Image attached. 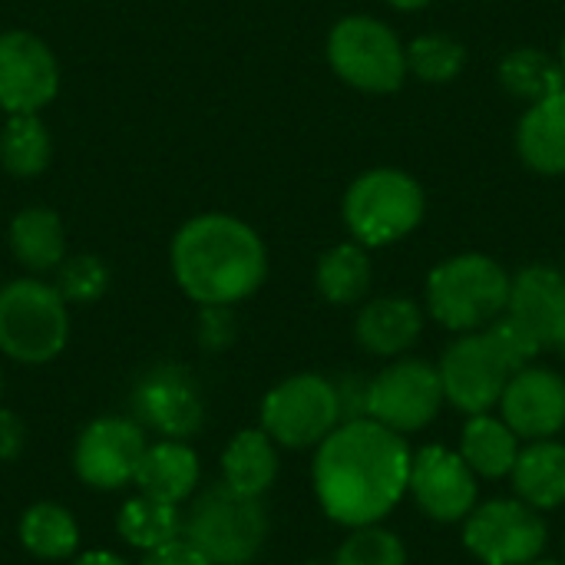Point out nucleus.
Segmentation results:
<instances>
[{
  "label": "nucleus",
  "mask_w": 565,
  "mask_h": 565,
  "mask_svg": "<svg viewBox=\"0 0 565 565\" xmlns=\"http://www.w3.org/2000/svg\"><path fill=\"white\" fill-rule=\"evenodd\" d=\"M26 447V427L13 411L0 407V463H13Z\"/></svg>",
  "instance_id": "c9c22d12"
},
{
  "label": "nucleus",
  "mask_w": 565,
  "mask_h": 565,
  "mask_svg": "<svg viewBox=\"0 0 565 565\" xmlns=\"http://www.w3.org/2000/svg\"><path fill=\"white\" fill-rule=\"evenodd\" d=\"M328 63L361 93H394L407 76V50L397 33L364 13L344 17L331 26Z\"/></svg>",
  "instance_id": "0eeeda50"
},
{
  "label": "nucleus",
  "mask_w": 565,
  "mask_h": 565,
  "mask_svg": "<svg viewBox=\"0 0 565 565\" xmlns=\"http://www.w3.org/2000/svg\"><path fill=\"white\" fill-rule=\"evenodd\" d=\"M182 536L212 565H252L268 540V510L262 500L215 483L192 500Z\"/></svg>",
  "instance_id": "20e7f679"
},
{
  "label": "nucleus",
  "mask_w": 565,
  "mask_h": 565,
  "mask_svg": "<svg viewBox=\"0 0 565 565\" xmlns=\"http://www.w3.org/2000/svg\"><path fill=\"white\" fill-rule=\"evenodd\" d=\"M199 477H202L199 454L185 440H159L146 447L132 483L142 497H152L169 507H182L195 493Z\"/></svg>",
  "instance_id": "6ab92c4d"
},
{
  "label": "nucleus",
  "mask_w": 565,
  "mask_h": 565,
  "mask_svg": "<svg viewBox=\"0 0 565 565\" xmlns=\"http://www.w3.org/2000/svg\"><path fill=\"white\" fill-rule=\"evenodd\" d=\"M520 159L540 175H565V89L530 103L516 129Z\"/></svg>",
  "instance_id": "aec40b11"
},
{
  "label": "nucleus",
  "mask_w": 565,
  "mask_h": 565,
  "mask_svg": "<svg viewBox=\"0 0 565 565\" xmlns=\"http://www.w3.org/2000/svg\"><path fill=\"white\" fill-rule=\"evenodd\" d=\"M331 565H407V546L397 533L374 526H358L341 543Z\"/></svg>",
  "instance_id": "7c9ffc66"
},
{
  "label": "nucleus",
  "mask_w": 565,
  "mask_h": 565,
  "mask_svg": "<svg viewBox=\"0 0 565 565\" xmlns=\"http://www.w3.org/2000/svg\"><path fill=\"white\" fill-rule=\"evenodd\" d=\"M73 565H129L126 559H119L116 553H103V550H93V553H83Z\"/></svg>",
  "instance_id": "e433bc0d"
},
{
  "label": "nucleus",
  "mask_w": 565,
  "mask_h": 565,
  "mask_svg": "<svg viewBox=\"0 0 565 565\" xmlns=\"http://www.w3.org/2000/svg\"><path fill=\"white\" fill-rule=\"evenodd\" d=\"M146 447V430L132 417H96L76 437L73 470L93 490H122L136 480Z\"/></svg>",
  "instance_id": "f8f14e48"
},
{
  "label": "nucleus",
  "mask_w": 565,
  "mask_h": 565,
  "mask_svg": "<svg viewBox=\"0 0 565 565\" xmlns=\"http://www.w3.org/2000/svg\"><path fill=\"white\" fill-rule=\"evenodd\" d=\"M175 285L195 305H238L268 278V248L262 235L225 212L189 218L169 248Z\"/></svg>",
  "instance_id": "f03ea898"
},
{
  "label": "nucleus",
  "mask_w": 565,
  "mask_h": 565,
  "mask_svg": "<svg viewBox=\"0 0 565 565\" xmlns=\"http://www.w3.org/2000/svg\"><path fill=\"white\" fill-rule=\"evenodd\" d=\"M298 565H324V563H298Z\"/></svg>",
  "instance_id": "37998d69"
},
{
  "label": "nucleus",
  "mask_w": 565,
  "mask_h": 565,
  "mask_svg": "<svg viewBox=\"0 0 565 565\" xmlns=\"http://www.w3.org/2000/svg\"><path fill=\"white\" fill-rule=\"evenodd\" d=\"M278 480V444L258 427L242 430L222 454V483L242 497L262 500Z\"/></svg>",
  "instance_id": "4be33fe9"
},
{
  "label": "nucleus",
  "mask_w": 565,
  "mask_h": 565,
  "mask_svg": "<svg viewBox=\"0 0 565 565\" xmlns=\"http://www.w3.org/2000/svg\"><path fill=\"white\" fill-rule=\"evenodd\" d=\"M497 407L520 440H553L565 430V377L553 367L526 364L507 381Z\"/></svg>",
  "instance_id": "dca6fc26"
},
{
  "label": "nucleus",
  "mask_w": 565,
  "mask_h": 565,
  "mask_svg": "<svg viewBox=\"0 0 565 565\" xmlns=\"http://www.w3.org/2000/svg\"><path fill=\"white\" fill-rule=\"evenodd\" d=\"M407 437L371 417L338 424L318 447L311 463L315 497L338 526H374L397 510L411 480Z\"/></svg>",
  "instance_id": "f257e3e1"
},
{
  "label": "nucleus",
  "mask_w": 565,
  "mask_h": 565,
  "mask_svg": "<svg viewBox=\"0 0 565 565\" xmlns=\"http://www.w3.org/2000/svg\"><path fill=\"white\" fill-rule=\"evenodd\" d=\"M7 242H10L13 258L26 271H33V275L56 271L60 262L66 258V232H63V222L46 205H30V209L17 212L13 222H10Z\"/></svg>",
  "instance_id": "5701e85b"
},
{
  "label": "nucleus",
  "mask_w": 565,
  "mask_h": 565,
  "mask_svg": "<svg viewBox=\"0 0 565 565\" xmlns=\"http://www.w3.org/2000/svg\"><path fill=\"white\" fill-rule=\"evenodd\" d=\"M139 565H212L205 556H202V550H195L185 536H175V540H169V543H162V546H156V550H146L142 553V559Z\"/></svg>",
  "instance_id": "f704fd0d"
},
{
  "label": "nucleus",
  "mask_w": 565,
  "mask_h": 565,
  "mask_svg": "<svg viewBox=\"0 0 565 565\" xmlns=\"http://www.w3.org/2000/svg\"><path fill=\"white\" fill-rule=\"evenodd\" d=\"M477 473L463 463V457L450 447L427 444L411 457V480L407 493L414 497L417 510L434 523H463L480 497Z\"/></svg>",
  "instance_id": "ddd939ff"
},
{
  "label": "nucleus",
  "mask_w": 565,
  "mask_h": 565,
  "mask_svg": "<svg viewBox=\"0 0 565 565\" xmlns=\"http://www.w3.org/2000/svg\"><path fill=\"white\" fill-rule=\"evenodd\" d=\"M563 559H565V540H563Z\"/></svg>",
  "instance_id": "c03bdc74"
},
{
  "label": "nucleus",
  "mask_w": 565,
  "mask_h": 565,
  "mask_svg": "<svg viewBox=\"0 0 565 565\" xmlns=\"http://www.w3.org/2000/svg\"><path fill=\"white\" fill-rule=\"evenodd\" d=\"M500 83H503V89L510 96L526 99V103H540V99L565 89L559 60H553V56H546L543 50H533V46H520V50L503 56Z\"/></svg>",
  "instance_id": "cd10ccee"
},
{
  "label": "nucleus",
  "mask_w": 565,
  "mask_h": 565,
  "mask_svg": "<svg viewBox=\"0 0 565 565\" xmlns=\"http://www.w3.org/2000/svg\"><path fill=\"white\" fill-rule=\"evenodd\" d=\"M235 318L228 305H205L199 315V344L205 351H225L235 341Z\"/></svg>",
  "instance_id": "72a5a7b5"
},
{
  "label": "nucleus",
  "mask_w": 565,
  "mask_h": 565,
  "mask_svg": "<svg viewBox=\"0 0 565 565\" xmlns=\"http://www.w3.org/2000/svg\"><path fill=\"white\" fill-rule=\"evenodd\" d=\"M132 414L142 430L149 427L166 440H189L202 430L205 401L195 377L185 367L159 364L136 381Z\"/></svg>",
  "instance_id": "4468645a"
},
{
  "label": "nucleus",
  "mask_w": 565,
  "mask_h": 565,
  "mask_svg": "<svg viewBox=\"0 0 565 565\" xmlns=\"http://www.w3.org/2000/svg\"><path fill=\"white\" fill-rule=\"evenodd\" d=\"M391 7H397V10H424L427 3H434V0H387Z\"/></svg>",
  "instance_id": "4c0bfd02"
},
{
  "label": "nucleus",
  "mask_w": 565,
  "mask_h": 565,
  "mask_svg": "<svg viewBox=\"0 0 565 565\" xmlns=\"http://www.w3.org/2000/svg\"><path fill=\"white\" fill-rule=\"evenodd\" d=\"M550 530L540 510L520 497L477 503L463 520V546L483 565H526L546 553Z\"/></svg>",
  "instance_id": "9d476101"
},
{
  "label": "nucleus",
  "mask_w": 565,
  "mask_h": 565,
  "mask_svg": "<svg viewBox=\"0 0 565 565\" xmlns=\"http://www.w3.org/2000/svg\"><path fill=\"white\" fill-rule=\"evenodd\" d=\"M0 394H3V374H0Z\"/></svg>",
  "instance_id": "79ce46f5"
},
{
  "label": "nucleus",
  "mask_w": 565,
  "mask_h": 565,
  "mask_svg": "<svg viewBox=\"0 0 565 565\" xmlns=\"http://www.w3.org/2000/svg\"><path fill=\"white\" fill-rule=\"evenodd\" d=\"M507 315L536 334L543 348H556L565 328V271L550 265H526L510 275Z\"/></svg>",
  "instance_id": "f3484780"
},
{
  "label": "nucleus",
  "mask_w": 565,
  "mask_h": 565,
  "mask_svg": "<svg viewBox=\"0 0 565 565\" xmlns=\"http://www.w3.org/2000/svg\"><path fill=\"white\" fill-rule=\"evenodd\" d=\"M437 371L444 384V401L467 417L490 414L500 404L507 381L513 377V367L500 358L483 331L460 334L444 351Z\"/></svg>",
  "instance_id": "9b49d317"
},
{
  "label": "nucleus",
  "mask_w": 565,
  "mask_h": 565,
  "mask_svg": "<svg viewBox=\"0 0 565 565\" xmlns=\"http://www.w3.org/2000/svg\"><path fill=\"white\" fill-rule=\"evenodd\" d=\"M109 288V268L96 255L63 258L56 268V291L66 305H93Z\"/></svg>",
  "instance_id": "2f4dec72"
},
{
  "label": "nucleus",
  "mask_w": 565,
  "mask_h": 565,
  "mask_svg": "<svg viewBox=\"0 0 565 565\" xmlns=\"http://www.w3.org/2000/svg\"><path fill=\"white\" fill-rule=\"evenodd\" d=\"M510 301V275L490 255H454L427 278V311L437 324L457 334H473L493 324Z\"/></svg>",
  "instance_id": "7ed1b4c3"
},
{
  "label": "nucleus",
  "mask_w": 565,
  "mask_h": 565,
  "mask_svg": "<svg viewBox=\"0 0 565 565\" xmlns=\"http://www.w3.org/2000/svg\"><path fill=\"white\" fill-rule=\"evenodd\" d=\"M559 66H563V76H565V36H563V46H559Z\"/></svg>",
  "instance_id": "ea45409f"
},
{
  "label": "nucleus",
  "mask_w": 565,
  "mask_h": 565,
  "mask_svg": "<svg viewBox=\"0 0 565 565\" xmlns=\"http://www.w3.org/2000/svg\"><path fill=\"white\" fill-rule=\"evenodd\" d=\"M60 93V63L30 30L0 33V109L7 116L40 113Z\"/></svg>",
  "instance_id": "2eb2a0df"
},
{
  "label": "nucleus",
  "mask_w": 565,
  "mask_h": 565,
  "mask_svg": "<svg viewBox=\"0 0 565 565\" xmlns=\"http://www.w3.org/2000/svg\"><path fill=\"white\" fill-rule=\"evenodd\" d=\"M424 189L401 169H371L344 192V225L364 248L407 238L424 218Z\"/></svg>",
  "instance_id": "423d86ee"
},
{
  "label": "nucleus",
  "mask_w": 565,
  "mask_h": 565,
  "mask_svg": "<svg viewBox=\"0 0 565 565\" xmlns=\"http://www.w3.org/2000/svg\"><path fill=\"white\" fill-rule=\"evenodd\" d=\"M424 331V311L417 301L404 295H384L361 308L354 321L358 344L374 358H401L407 354Z\"/></svg>",
  "instance_id": "a211bd4d"
},
{
  "label": "nucleus",
  "mask_w": 565,
  "mask_h": 565,
  "mask_svg": "<svg viewBox=\"0 0 565 565\" xmlns=\"http://www.w3.org/2000/svg\"><path fill=\"white\" fill-rule=\"evenodd\" d=\"M17 536L30 556L46 563L70 559L79 550V526L73 513L60 503H33L30 510H23Z\"/></svg>",
  "instance_id": "393cba45"
},
{
  "label": "nucleus",
  "mask_w": 565,
  "mask_h": 565,
  "mask_svg": "<svg viewBox=\"0 0 565 565\" xmlns=\"http://www.w3.org/2000/svg\"><path fill=\"white\" fill-rule=\"evenodd\" d=\"M513 490L533 510H559L565 507V444L563 440H533L520 450L516 467L510 473Z\"/></svg>",
  "instance_id": "412c9836"
},
{
  "label": "nucleus",
  "mask_w": 565,
  "mask_h": 565,
  "mask_svg": "<svg viewBox=\"0 0 565 565\" xmlns=\"http://www.w3.org/2000/svg\"><path fill=\"white\" fill-rule=\"evenodd\" d=\"M334 381L321 374H291L262 401V430L285 450H311L341 424Z\"/></svg>",
  "instance_id": "6e6552de"
},
{
  "label": "nucleus",
  "mask_w": 565,
  "mask_h": 565,
  "mask_svg": "<svg viewBox=\"0 0 565 565\" xmlns=\"http://www.w3.org/2000/svg\"><path fill=\"white\" fill-rule=\"evenodd\" d=\"M444 404L440 371L420 358H397L367 381L364 417L407 437L430 427Z\"/></svg>",
  "instance_id": "1a4fd4ad"
},
{
  "label": "nucleus",
  "mask_w": 565,
  "mask_h": 565,
  "mask_svg": "<svg viewBox=\"0 0 565 565\" xmlns=\"http://www.w3.org/2000/svg\"><path fill=\"white\" fill-rule=\"evenodd\" d=\"M404 50H407V70L424 83H450L467 63L463 43L447 33H424Z\"/></svg>",
  "instance_id": "c756f323"
},
{
  "label": "nucleus",
  "mask_w": 565,
  "mask_h": 565,
  "mask_svg": "<svg viewBox=\"0 0 565 565\" xmlns=\"http://www.w3.org/2000/svg\"><path fill=\"white\" fill-rule=\"evenodd\" d=\"M70 341V311L56 285L13 278L0 288V354L17 364H50Z\"/></svg>",
  "instance_id": "39448f33"
},
{
  "label": "nucleus",
  "mask_w": 565,
  "mask_h": 565,
  "mask_svg": "<svg viewBox=\"0 0 565 565\" xmlns=\"http://www.w3.org/2000/svg\"><path fill=\"white\" fill-rule=\"evenodd\" d=\"M53 142L40 119V113H17L7 116L0 129V166L17 179H33L50 166Z\"/></svg>",
  "instance_id": "bb28decb"
},
{
  "label": "nucleus",
  "mask_w": 565,
  "mask_h": 565,
  "mask_svg": "<svg viewBox=\"0 0 565 565\" xmlns=\"http://www.w3.org/2000/svg\"><path fill=\"white\" fill-rule=\"evenodd\" d=\"M483 334H487L490 344L500 351V358L513 367V374H516L520 367L533 364V358L543 351V344L536 341V334H533L530 328H523L516 318H510L507 311H503L493 324H487Z\"/></svg>",
  "instance_id": "473e14b6"
},
{
  "label": "nucleus",
  "mask_w": 565,
  "mask_h": 565,
  "mask_svg": "<svg viewBox=\"0 0 565 565\" xmlns=\"http://www.w3.org/2000/svg\"><path fill=\"white\" fill-rule=\"evenodd\" d=\"M556 348L565 354V328H563V334H559V341H556Z\"/></svg>",
  "instance_id": "a19ab883"
},
{
  "label": "nucleus",
  "mask_w": 565,
  "mask_h": 565,
  "mask_svg": "<svg viewBox=\"0 0 565 565\" xmlns=\"http://www.w3.org/2000/svg\"><path fill=\"white\" fill-rule=\"evenodd\" d=\"M318 295L328 305H358L371 291V258L364 245L341 242L318 258L315 268Z\"/></svg>",
  "instance_id": "a878e982"
},
{
  "label": "nucleus",
  "mask_w": 565,
  "mask_h": 565,
  "mask_svg": "<svg viewBox=\"0 0 565 565\" xmlns=\"http://www.w3.org/2000/svg\"><path fill=\"white\" fill-rule=\"evenodd\" d=\"M526 565H565V563H553V559H543V556H540V559H533V563H526Z\"/></svg>",
  "instance_id": "58836bf2"
},
{
  "label": "nucleus",
  "mask_w": 565,
  "mask_h": 565,
  "mask_svg": "<svg viewBox=\"0 0 565 565\" xmlns=\"http://www.w3.org/2000/svg\"><path fill=\"white\" fill-rule=\"evenodd\" d=\"M116 530L122 536V543L136 546V550H156L175 536H182V513L179 507L159 503L152 497H132L122 503L119 516H116Z\"/></svg>",
  "instance_id": "c85d7f7f"
},
{
  "label": "nucleus",
  "mask_w": 565,
  "mask_h": 565,
  "mask_svg": "<svg viewBox=\"0 0 565 565\" xmlns=\"http://www.w3.org/2000/svg\"><path fill=\"white\" fill-rule=\"evenodd\" d=\"M520 437L510 430V424L503 417L493 414H473L467 417L463 430H460V457L463 463L483 477V480H503L513 473L516 457H520Z\"/></svg>",
  "instance_id": "b1692460"
}]
</instances>
